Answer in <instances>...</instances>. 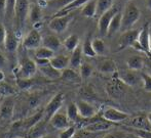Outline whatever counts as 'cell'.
Returning <instances> with one entry per match:
<instances>
[{
    "label": "cell",
    "instance_id": "26",
    "mask_svg": "<svg viewBox=\"0 0 151 138\" xmlns=\"http://www.w3.org/2000/svg\"><path fill=\"white\" fill-rule=\"evenodd\" d=\"M127 65L129 70H134V71H141L144 67H145V61L142 58V56L139 55H132L127 58Z\"/></svg>",
    "mask_w": 151,
    "mask_h": 138
},
{
    "label": "cell",
    "instance_id": "34",
    "mask_svg": "<svg viewBox=\"0 0 151 138\" xmlns=\"http://www.w3.org/2000/svg\"><path fill=\"white\" fill-rule=\"evenodd\" d=\"M74 0H48L47 1V8L57 10V12L60 11L62 8L66 7L68 4L73 2Z\"/></svg>",
    "mask_w": 151,
    "mask_h": 138
},
{
    "label": "cell",
    "instance_id": "17",
    "mask_svg": "<svg viewBox=\"0 0 151 138\" xmlns=\"http://www.w3.org/2000/svg\"><path fill=\"white\" fill-rule=\"evenodd\" d=\"M19 41H18V36L16 33L12 31L7 30L6 32V38L5 42H4V49L8 52V53H14L18 49Z\"/></svg>",
    "mask_w": 151,
    "mask_h": 138
},
{
    "label": "cell",
    "instance_id": "45",
    "mask_svg": "<svg viewBox=\"0 0 151 138\" xmlns=\"http://www.w3.org/2000/svg\"><path fill=\"white\" fill-rule=\"evenodd\" d=\"M99 138H127V134L122 131H112V132L105 133Z\"/></svg>",
    "mask_w": 151,
    "mask_h": 138
},
{
    "label": "cell",
    "instance_id": "13",
    "mask_svg": "<svg viewBox=\"0 0 151 138\" xmlns=\"http://www.w3.org/2000/svg\"><path fill=\"white\" fill-rule=\"evenodd\" d=\"M70 122L71 121L69 120L67 114L65 112H62V110H59L58 112L54 115V116L50 118V123L55 129L57 130H65L68 127H70Z\"/></svg>",
    "mask_w": 151,
    "mask_h": 138
},
{
    "label": "cell",
    "instance_id": "52",
    "mask_svg": "<svg viewBox=\"0 0 151 138\" xmlns=\"http://www.w3.org/2000/svg\"><path fill=\"white\" fill-rule=\"evenodd\" d=\"M6 63V59H5V57L3 56L1 53H0V68H2V67H4V65Z\"/></svg>",
    "mask_w": 151,
    "mask_h": 138
},
{
    "label": "cell",
    "instance_id": "21",
    "mask_svg": "<svg viewBox=\"0 0 151 138\" xmlns=\"http://www.w3.org/2000/svg\"><path fill=\"white\" fill-rule=\"evenodd\" d=\"M98 70L104 74H115L117 71V67L116 63H114L113 59H103L98 65Z\"/></svg>",
    "mask_w": 151,
    "mask_h": 138
},
{
    "label": "cell",
    "instance_id": "42",
    "mask_svg": "<svg viewBox=\"0 0 151 138\" xmlns=\"http://www.w3.org/2000/svg\"><path fill=\"white\" fill-rule=\"evenodd\" d=\"M127 130H129V132L133 133L136 137L139 138H151V131L149 130H144V129H136V128H131L127 127Z\"/></svg>",
    "mask_w": 151,
    "mask_h": 138
},
{
    "label": "cell",
    "instance_id": "57",
    "mask_svg": "<svg viewBox=\"0 0 151 138\" xmlns=\"http://www.w3.org/2000/svg\"><path fill=\"white\" fill-rule=\"evenodd\" d=\"M149 52L151 55V31H150V40H149Z\"/></svg>",
    "mask_w": 151,
    "mask_h": 138
},
{
    "label": "cell",
    "instance_id": "33",
    "mask_svg": "<svg viewBox=\"0 0 151 138\" xmlns=\"http://www.w3.org/2000/svg\"><path fill=\"white\" fill-rule=\"evenodd\" d=\"M63 45L68 51L72 52L78 45H79V37H78L77 35H75V34L70 35L69 37H67L64 40Z\"/></svg>",
    "mask_w": 151,
    "mask_h": 138
},
{
    "label": "cell",
    "instance_id": "5",
    "mask_svg": "<svg viewBox=\"0 0 151 138\" xmlns=\"http://www.w3.org/2000/svg\"><path fill=\"white\" fill-rule=\"evenodd\" d=\"M125 86H127V85L118 78L117 72H116L111 81L106 85V91H107L108 95H109L110 97H112L113 99H118V98H120L123 95V93H124Z\"/></svg>",
    "mask_w": 151,
    "mask_h": 138
},
{
    "label": "cell",
    "instance_id": "51",
    "mask_svg": "<svg viewBox=\"0 0 151 138\" xmlns=\"http://www.w3.org/2000/svg\"><path fill=\"white\" fill-rule=\"evenodd\" d=\"M5 2H6V0H0V16H4V11H5Z\"/></svg>",
    "mask_w": 151,
    "mask_h": 138
},
{
    "label": "cell",
    "instance_id": "15",
    "mask_svg": "<svg viewBox=\"0 0 151 138\" xmlns=\"http://www.w3.org/2000/svg\"><path fill=\"white\" fill-rule=\"evenodd\" d=\"M127 127L136 129H144V130H149L151 131V125L148 121L147 116H143V115H139L134 118H132L127 123H125Z\"/></svg>",
    "mask_w": 151,
    "mask_h": 138
},
{
    "label": "cell",
    "instance_id": "62",
    "mask_svg": "<svg viewBox=\"0 0 151 138\" xmlns=\"http://www.w3.org/2000/svg\"><path fill=\"white\" fill-rule=\"evenodd\" d=\"M47 1H48V0H47Z\"/></svg>",
    "mask_w": 151,
    "mask_h": 138
},
{
    "label": "cell",
    "instance_id": "11",
    "mask_svg": "<svg viewBox=\"0 0 151 138\" xmlns=\"http://www.w3.org/2000/svg\"><path fill=\"white\" fill-rule=\"evenodd\" d=\"M64 99L65 98H64L63 93H58V94H56L52 99H50V102L46 105L45 110H44L46 121H50V118L62 109Z\"/></svg>",
    "mask_w": 151,
    "mask_h": 138
},
{
    "label": "cell",
    "instance_id": "39",
    "mask_svg": "<svg viewBox=\"0 0 151 138\" xmlns=\"http://www.w3.org/2000/svg\"><path fill=\"white\" fill-rule=\"evenodd\" d=\"M93 46L97 55H104L106 51V44L103 39L101 38H96L93 39Z\"/></svg>",
    "mask_w": 151,
    "mask_h": 138
},
{
    "label": "cell",
    "instance_id": "8",
    "mask_svg": "<svg viewBox=\"0 0 151 138\" xmlns=\"http://www.w3.org/2000/svg\"><path fill=\"white\" fill-rule=\"evenodd\" d=\"M37 65L35 60H32L30 58H24L21 63V65L19 68V71L17 72V77L23 78V79H31L36 73Z\"/></svg>",
    "mask_w": 151,
    "mask_h": 138
},
{
    "label": "cell",
    "instance_id": "37",
    "mask_svg": "<svg viewBox=\"0 0 151 138\" xmlns=\"http://www.w3.org/2000/svg\"><path fill=\"white\" fill-rule=\"evenodd\" d=\"M42 116H43V112L40 110V112H36L35 115H33V116H31L30 118H28L27 120L24 121V123H22V125L24 126L25 129H27V130H29L30 128L34 126L35 124H37L39 121L42 120Z\"/></svg>",
    "mask_w": 151,
    "mask_h": 138
},
{
    "label": "cell",
    "instance_id": "12",
    "mask_svg": "<svg viewBox=\"0 0 151 138\" xmlns=\"http://www.w3.org/2000/svg\"><path fill=\"white\" fill-rule=\"evenodd\" d=\"M138 71H134V70H125L122 72H117L118 78L124 83L127 86H137L139 84V82L142 81L141 75L137 73Z\"/></svg>",
    "mask_w": 151,
    "mask_h": 138
},
{
    "label": "cell",
    "instance_id": "54",
    "mask_svg": "<svg viewBox=\"0 0 151 138\" xmlns=\"http://www.w3.org/2000/svg\"><path fill=\"white\" fill-rule=\"evenodd\" d=\"M4 78H5V75H4V73L3 72L0 70V82H2L4 80Z\"/></svg>",
    "mask_w": 151,
    "mask_h": 138
},
{
    "label": "cell",
    "instance_id": "18",
    "mask_svg": "<svg viewBox=\"0 0 151 138\" xmlns=\"http://www.w3.org/2000/svg\"><path fill=\"white\" fill-rule=\"evenodd\" d=\"M47 129H46V123L45 121H39L37 124L34 125L32 128L28 130V138H40L47 134Z\"/></svg>",
    "mask_w": 151,
    "mask_h": 138
},
{
    "label": "cell",
    "instance_id": "28",
    "mask_svg": "<svg viewBox=\"0 0 151 138\" xmlns=\"http://www.w3.org/2000/svg\"><path fill=\"white\" fill-rule=\"evenodd\" d=\"M38 69H39V71L41 72V74L44 77L48 78V79H50V80L59 79L62 76V71L57 70L56 68H54L52 65H45V67L38 68Z\"/></svg>",
    "mask_w": 151,
    "mask_h": 138
},
{
    "label": "cell",
    "instance_id": "46",
    "mask_svg": "<svg viewBox=\"0 0 151 138\" xmlns=\"http://www.w3.org/2000/svg\"><path fill=\"white\" fill-rule=\"evenodd\" d=\"M75 133H76L75 127L70 126L67 129H65V130H62V132L60 133L58 138H73Z\"/></svg>",
    "mask_w": 151,
    "mask_h": 138
},
{
    "label": "cell",
    "instance_id": "38",
    "mask_svg": "<svg viewBox=\"0 0 151 138\" xmlns=\"http://www.w3.org/2000/svg\"><path fill=\"white\" fill-rule=\"evenodd\" d=\"M66 114H67L68 118H69V120L71 122H76L78 120V117H80L77 110V105L74 102H71L70 105H68L67 110H66Z\"/></svg>",
    "mask_w": 151,
    "mask_h": 138
},
{
    "label": "cell",
    "instance_id": "44",
    "mask_svg": "<svg viewBox=\"0 0 151 138\" xmlns=\"http://www.w3.org/2000/svg\"><path fill=\"white\" fill-rule=\"evenodd\" d=\"M142 82H143L144 90L146 92H151V76L147 73H142Z\"/></svg>",
    "mask_w": 151,
    "mask_h": 138
},
{
    "label": "cell",
    "instance_id": "24",
    "mask_svg": "<svg viewBox=\"0 0 151 138\" xmlns=\"http://www.w3.org/2000/svg\"><path fill=\"white\" fill-rule=\"evenodd\" d=\"M80 14L81 16H86V18L97 16V0H88L81 7Z\"/></svg>",
    "mask_w": 151,
    "mask_h": 138
},
{
    "label": "cell",
    "instance_id": "7",
    "mask_svg": "<svg viewBox=\"0 0 151 138\" xmlns=\"http://www.w3.org/2000/svg\"><path fill=\"white\" fill-rule=\"evenodd\" d=\"M140 30H127L125 32H122V35L120 36L119 41L117 44V51L125 49L127 47H132L135 44V42L138 40L139 37Z\"/></svg>",
    "mask_w": 151,
    "mask_h": 138
},
{
    "label": "cell",
    "instance_id": "4",
    "mask_svg": "<svg viewBox=\"0 0 151 138\" xmlns=\"http://www.w3.org/2000/svg\"><path fill=\"white\" fill-rule=\"evenodd\" d=\"M119 11L117 6L113 5L109 10H107L106 12H104L101 16H99V22H98V30L99 33L102 37L107 36L108 34V28H109L110 22L113 18V16H115L117 12Z\"/></svg>",
    "mask_w": 151,
    "mask_h": 138
},
{
    "label": "cell",
    "instance_id": "56",
    "mask_svg": "<svg viewBox=\"0 0 151 138\" xmlns=\"http://www.w3.org/2000/svg\"><path fill=\"white\" fill-rule=\"evenodd\" d=\"M147 74H149V75L151 76V63H149V65H147Z\"/></svg>",
    "mask_w": 151,
    "mask_h": 138
},
{
    "label": "cell",
    "instance_id": "22",
    "mask_svg": "<svg viewBox=\"0 0 151 138\" xmlns=\"http://www.w3.org/2000/svg\"><path fill=\"white\" fill-rule=\"evenodd\" d=\"M42 46L50 48L52 51H57L61 47V41L56 35H46L42 39Z\"/></svg>",
    "mask_w": 151,
    "mask_h": 138
},
{
    "label": "cell",
    "instance_id": "40",
    "mask_svg": "<svg viewBox=\"0 0 151 138\" xmlns=\"http://www.w3.org/2000/svg\"><path fill=\"white\" fill-rule=\"evenodd\" d=\"M93 74V67L88 63H82L79 67V75L81 79H88Z\"/></svg>",
    "mask_w": 151,
    "mask_h": 138
},
{
    "label": "cell",
    "instance_id": "49",
    "mask_svg": "<svg viewBox=\"0 0 151 138\" xmlns=\"http://www.w3.org/2000/svg\"><path fill=\"white\" fill-rule=\"evenodd\" d=\"M40 103V98L38 96H31L30 98L28 99V105L31 109H35L39 105Z\"/></svg>",
    "mask_w": 151,
    "mask_h": 138
},
{
    "label": "cell",
    "instance_id": "9",
    "mask_svg": "<svg viewBox=\"0 0 151 138\" xmlns=\"http://www.w3.org/2000/svg\"><path fill=\"white\" fill-rule=\"evenodd\" d=\"M42 44V38L39 32L36 29H33L26 35L23 39L22 45L27 50H35Z\"/></svg>",
    "mask_w": 151,
    "mask_h": 138
},
{
    "label": "cell",
    "instance_id": "41",
    "mask_svg": "<svg viewBox=\"0 0 151 138\" xmlns=\"http://www.w3.org/2000/svg\"><path fill=\"white\" fill-rule=\"evenodd\" d=\"M14 94H16V90H14L10 85L6 84V83H4V82L0 83V95H1V96L8 97Z\"/></svg>",
    "mask_w": 151,
    "mask_h": 138
},
{
    "label": "cell",
    "instance_id": "2",
    "mask_svg": "<svg viewBox=\"0 0 151 138\" xmlns=\"http://www.w3.org/2000/svg\"><path fill=\"white\" fill-rule=\"evenodd\" d=\"M29 4L28 0H17L16 10H14V25H16V35L18 33L21 34L22 29L24 27L25 21L28 18L29 14Z\"/></svg>",
    "mask_w": 151,
    "mask_h": 138
},
{
    "label": "cell",
    "instance_id": "47",
    "mask_svg": "<svg viewBox=\"0 0 151 138\" xmlns=\"http://www.w3.org/2000/svg\"><path fill=\"white\" fill-rule=\"evenodd\" d=\"M100 136L96 135V133H91V132H88V131H86L83 130L79 131V132L75 133L73 138H99Z\"/></svg>",
    "mask_w": 151,
    "mask_h": 138
},
{
    "label": "cell",
    "instance_id": "32",
    "mask_svg": "<svg viewBox=\"0 0 151 138\" xmlns=\"http://www.w3.org/2000/svg\"><path fill=\"white\" fill-rule=\"evenodd\" d=\"M114 5V0H97V16H101Z\"/></svg>",
    "mask_w": 151,
    "mask_h": 138
},
{
    "label": "cell",
    "instance_id": "59",
    "mask_svg": "<svg viewBox=\"0 0 151 138\" xmlns=\"http://www.w3.org/2000/svg\"><path fill=\"white\" fill-rule=\"evenodd\" d=\"M0 138H6V136H5V135H3V134H1V135H0Z\"/></svg>",
    "mask_w": 151,
    "mask_h": 138
},
{
    "label": "cell",
    "instance_id": "1",
    "mask_svg": "<svg viewBox=\"0 0 151 138\" xmlns=\"http://www.w3.org/2000/svg\"><path fill=\"white\" fill-rule=\"evenodd\" d=\"M141 12L137 5L134 3H129L122 12V20H121V29L120 31L125 32L131 30L132 27L139 21Z\"/></svg>",
    "mask_w": 151,
    "mask_h": 138
},
{
    "label": "cell",
    "instance_id": "20",
    "mask_svg": "<svg viewBox=\"0 0 151 138\" xmlns=\"http://www.w3.org/2000/svg\"><path fill=\"white\" fill-rule=\"evenodd\" d=\"M88 1V0H74L73 2L68 4L66 7L62 8L60 11L56 12V14H55L54 16H66V14H71L73 10L77 9V8H79V7H82Z\"/></svg>",
    "mask_w": 151,
    "mask_h": 138
},
{
    "label": "cell",
    "instance_id": "48",
    "mask_svg": "<svg viewBox=\"0 0 151 138\" xmlns=\"http://www.w3.org/2000/svg\"><path fill=\"white\" fill-rule=\"evenodd\" d=\"M6 32H7V30L5 29V27H4L3 25H0V47H4Z\"/></svg>",
    "mask_w": 151,
    "mask_h": 138
},
{
    "label": "cell",
    "instance_id": "16",
    "mask_svg": "<svg viewBox=\"0 0 151 138\" xmlns=\"http://www.w3.org/2000/svg\"><path fill=\"white\" fill-rule=\"evenodd\" d=\"M77 110L79 112V116L83 119H91L95 117L96 115V109L93 105H91L90 102L86 100H78L77 103Z\"/></svg>",
    "mask_w": 151,
    "mask_h": 138
},
{
    "label": "cell",
    "instance_id": "58",
    "mask_svg": "<svg viewBox=\"0 0 151 138\" xmlns=\"http://www.w3.org/2000/svg\"><path fill=\"white\" fill-rule=\"evenodd\" d=\"M147 118H148V121H149V123L151 125V112H149V114L147 115Z\"/></svg>",
    "mask_w": 151,
    "mask_h": 138
},
{
    "label": "cell",
    "instance_id": "43",
    "mask_svg": "<svg viewBox=\"0 0 151 138\" xmlns=\"http://www.w3.org/2000/svg\"><path fill=\"white\" fill-rule=\"evenodd\" d=\"M17 84H18L19 88L22 90H29L31 87L33 86V81L31 79H23V78H18L17 79Z\"/></svg>",
    "mask_w": 151,
    "mask_h": 138
},
{
    "label": "cell",
    "instance_id": "50",
    "mask_svg": "<svg viewBox=\"0 0 151 138\" xmlns=\"http://www.w3.org/2000/svg\"><path fill=\"white\" fill-rule=\"evenodd\" d=\"M35 63L37 65V68L45 67L47 65H50V59L46 58H35Z\"/></svg>",
    "mask_w": 151,
    "mask_h": 138
},
{
    "label": "cell",
    "instance_id": "29",
    "mask_svg": "<svg viewBox=\"0 0 151 138\" xmlns=\"http://www.w3.org/2000/svg\"><path fill=\"white\" fill-rule=\"evenodd\" d=\"M121 20H122V12L118 11L115 16H113V18L111 20L108 28V34L107 36H112L116 33V32L120 31L121 29Z\"/></svg>",
    "mask_w": 151,
    "mask_h": 138
},
{
    "label": "cell",
    "instance_id": "19",
    "mask_svg": "<svg viewBox=\"0 0 151 138\" xmlns=\"http://www.w3.org/2000/svg\"><path fill=\"white\" fill-rule=\"evenodd\" d=\"M14 103L12 99H6L0 105V119L1 120H9L14 115Z\"/></svg>",
    "mask_w": 151,
    "mask_h": 138
},
{
    "label": "cell",
    "instance_id": "35",
    "mask_svg": "<svg viewBox=\"0 0 151 138\" xmlns=\"http://www.w3.org/2000/svg\"><path fill=\"white\" fill-rule=\"evenodd\" d=\"M17 0H6L5 2V11L4 16L6 21H10L14 18V10H16Z\"/></svg>",
    "mask_w": 151,
    "mask_h": 138
},
{
    "label": "cell",
    "instance_id": "60",
    "mask_svg": "<svg viewBox=\"0 0 151 138\" xmlns=\"http://www.w3.org/2000/svg\"><path fill=\"white\" fill-rule=\"evenodd\" d=\"M17 138H23V137H17Z\"/></svg>",
    "mask_w": 151,
    "mask_h": 138
},
{
    "label": "cell",
    "instance_id": "31",
    "mask_svg": "<svg viewBox=\"0 0 151 138\" xmlns=\"http://www.w3.org/2000/svg\"><path fill=\"white\" fill-rule=\"evenodd\" d=\"M82 53L86 57H95L97 56L95 50H93V39H91V34L90 33L86 36V40H84L83 44H82Z\"/></svg>",
    "mask_w": 151,
    "mask_h": 138
},
{
    "label": "cell",
    "instance_id": "30",
    "mask_svg": "<svg viewBox=\"0 0 151 138\" xmlns=\"http://www.w3.org/2000/svg\"><path fill=\"white\" fill-rule=\"evenodd\" d=\"M42 7H40L39 5L36 4H31L30 8H29V20L31 21V23L36 24V23H40V21L42 20Z\"/></svg>",
    "mask_w": 151,
    "mask_h": 138
},
{
    "label": "cell",
    "instance_id": "10",
    "mask_svg": "<svg viewBox=\"0 0 151 138\" xmlns=\"http://www.w3.org/2000/svg\"><path fill=\"white\" fill-rule=\"evenodd\" d=\"M102 117L104 120L111 123H122L129 118V114L114 107H106L102 112Z\"/></svg>",
    "mask_w": 151,
    "mask_h": 138
},
{
    "label": "cell",
    "instance_id": "6",
    "mask_svg": "<svg viewBox=\"0 0 151 138\" xmlns=\"http://www.w3.org/2000/svg\"><path fill=\"white\" fill-rule=\"evenodd\" d=\"M72 16L71 14H66V16H54V18L50 20V24H48V27L52 30V32L57 34H61L64 33V32L67 30L69 24L71 23Z\"/></svg>",
    "mask_w": 151,
    "mask_h": 138
},
{
    "label": "cell",
    "instance_id": "23",
    "mask_svg": "<svg viewBox=\"0 0 151 138\" xmlns=\"http://www.w3.org/2000/svg\"><path fill=\"white\" fill-rule=\"evenodd\" d=\"M82 47L80 45H78L75 49L72 51V54L70 56V67L72 69H79L80 65L82 63Z\"/></svg>",
    "mask_w": 151,
    "mask_h": 138
},
{
    "label": "cell",
    "instance_id": "53",
    "mask_svg": "<svg viewBox=\"0 0 151 138\" xmlns=\"http://www.w3.org/2000/svg\"><path fill=\"white\" fill-rule=\"evenodd\" d=\"M146 6H147L148 10L151 11V0H146Z\"/></svg>",
    "mask_w": 151,
    "mask_h": 138
},
{
    "label": "cell",
    "instance_id": "55",
    "mask_svg": "<svg viewBox=\"0 0 151 138\" xmlns=\"http://www.w3.org/2000/svg\"><path fill=\"white\" fill-rule=\"evenodd\" d=\"M40 138H57L55 135H50V134H45L44 136H42V137H40Z\"/></svg>",
    "mask_w": 151,
    "mask_h": 138
},
{
    "label": "cell",
    "instance_id": "3",
    "mask_svg": "<svg viewBox=\"0 0 151 138\" xmlns=\"http://www.w3.org/2000/svg\"><path fill=\"white\" fill-rule=\"evenodd\" d=\"M149 40H150L149 24H145V26L143 27V29L140 30L138 40L135 42V44H134L132 47L135 48L136 50L145 52L146 54L150 55V52H149Z\"/></svg>",
    "mask_w": 151,
    "mask_h": 138
},
{
    "label": "cell",
    "instance_id": "25",
    "mask_svg": "<svg viewBox=\"0 0 151 138\" xmlns=\"http://www.w3.org/2000/svg\"><path fill=\"white\" fill-rule=\"evenodd\" d=\"M70 63V58L67 55H58V56H54L50 59V65L54 68H56L59 71H63V70L67 69Z\"/></svg>",
    "mask_w": 151,
    "mask_h": 138
},
{
    "label": "cell",
    "instance_id": "14",
    "mask_svg": "<svg viewBox=\"0 0 151 138\" xmlns=\"http://www.w3.org/2000/svg\"><path fill=\"white\" fill-rule=\"evenodd\" d=\"M112 125L113 123L108 122V121L104 120V121H99L96 120L93 123H88L86 126L83 127V129L86 131L91 133H100V132H104V131H107L109 129L112 128Z\"/></svg>",
    "mask_w": 151,
    "mask_h": 138
},
{
    "label": "cell",
    "instance_id": "61",
    "mask_svg": "<svg viewBox=\"0 0 151 138\" xmlns=\"http://www.w3.org/2000/svg\"><path fill=\"white\" fill-rule=\"evenodd\" d=\"M137 138H139V137H137Z\"/></svg>",
    "mask_w": 151,
    "mask_h": 138
},
{
    "label": "cell",
    "instance_id": "27",
    "mask_svg": "<svg viewBox=\"0 0 151 138\" xmlns=\"http://www.w3.org/2000/svg\"><path fill=\"white\" fill-rule=\"evenodd\" d=\"M61 78L64 81L72 83H78L81 81V77H80L79 73H77L75 69H72V68H67V69L63 70Z\"/></svg>",
    "mask_w": 151,
    "mask_h": 138
},
{
    "label": "cell",
    "instance_id": "36",
    "mask_svg": "<svg viewBox=\"0 0 151 138\" xmlns=\"http://www.w3.org/2000/svg\"><path fill=\"white\" fill-rule=\"evenodd\" d=\"M55 56V51L52 49L44 46H40L37 49H35V57L36 58H46V59H52Z\"/></svg>",
    "mask_w": 151,
    "mask_h": 138
}]
</instances>
